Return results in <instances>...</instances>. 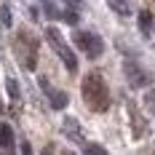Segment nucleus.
I'll use <instances>...</instances> for the list:
<instances>
[{"label": "nucleus", "instance_id": "nucleus-7", "mask_svg": "<svg viewBox=\"0 0 155 155\" xmlns=\"http://www.w3.org/2000/svg\"><path fill=\"white\" fill-rule=\"evenodd\" d=\"M0 147L3 150H11L14 147V131L8 123H0Z\"/></svg>", "mask_w": 155, "mask_h": 155}, {"label": "nucleus", "instance_id": "nucleus-9", "mask_svg": "<svg viewBox=\"0 0 155 155\" xmlns=\"http://www.w3.org/2000/svg\"><path fill=\"white\" fill-rule=\"evenodd\" d=\"M139 30L144 32V35L153 30V14H150V11H142L139 14Z\"/></svg>", "mask_w": 155, "mask_h": 155}, {"label": "nucleus", "instance_id": "nucleus-15", "mask_svg": "<svg viewBox=\"0 0 155 155\" xmlns=\"http://www.w3.org/2000/svg\"><path fill=\"white\" fill-rule=\"evenodd\" d=\"M62 19L67 21V24H75V21H78V14H75V11H67V14H62Z\"/></svg>", "mask_w": 155, "mask_h": 155}, {"label": "nucleus", "instance_id": "nucleus-14", "mask_svg": "<svg viewBox=\"0 0 155 155\" xmlns=\"http://www.w3.org/2000/svg\"><path fill=\"white\" fill-rule=\"evenodd\" d=\"M8 94H11L14 102H19V86H16V80H8Z\"/></svg>", "mask_w": 155, "mask_h": 155}, {"label": "nucleus", "instance_id": "nucleus-1", "mask_svg": "<svg viewBox=\"0 0 155 155\" xmlns=\"http://www.w3.org/2000/svg\"><path fill=\"white\" fill-rule=\"evenodd\" d=\"M80 91H83V102L94 112H104L110 107V88H107V83H104V78H102V72L91 70L88 75L83 78Z\"/></svg>", "mask_w": 155, "mask_h": 155}, {"label": "nucleus", "instance_id": "nucleus-6", "mask_svg": "<svg viewBox=\"0 0 155 155\" xmlns=\"http://www.w3.org/2000/svg\"><path fill=\"white\" fill-rule=\"evenodd\" d=\"M40 86H43V91L48 94V102H51V107H54V110H64V107H67V94H64V91L51 88V83H48L46 78H40Z\"/></svg>", "mask_w": 155, "mask_h": 155}, {"label": "nucleus", "instance_id": "nucleus-5", "mask_svg": "<svg viewBox=\"0 0 155 155\" xmlns=\"http://www.w3.org/2000/svg\"><path fill=\"white\" fill-rule=\"evenodd\" d=\"M123 72H126L128 83H131L134 88H144V86L150 83V75H147L137 62H126V64H123Z\"/></svg>", "mask_w": 155, "mask_h": 155}, {"label": "nucleus", "instance_id": "nucleus-8", "mask_svg": "<svg viewBox=\"0 0 155 155\" xmlns=\"http://www.w3.org/2000/svg\"><path fill=\"white\" fill-rule=\"evenodd\" d=\"M107 3H110V8L118 16H128L131 14V3H128V0H107Z\"/></svg>", "mask_w": 155, "mask_h": 155}, {"label": "nucleus", "instance_id": "nucleus-3", "mask_svg": "<svg viewBox=\"0 0 155 155\" xmlns=\"http://www.w3.org/2000/svg\"><path fill=\"white\" fill-rule=\"evenodd\" d=\"M14 48H16V54H19V59H21V64L27 70H35V64H38V40L32 38L30 32H19Z\"/></svg>", "mask_w": 155, "mask_h": 155}, {"label": "nucleus", "instance_id": "nucleus-18", "mask_svg": "<svg viewBox=\"0 0 155 155\" xmlns=\"http://www.w3.org/2000/svg\"><path fill=\"white\" fill-rule=\"evenodd\" d=\"M64 155H75V153H64Z\"/></svg>", "mask_w": 155, "mask_h": 155}, {"label": "nucleus", "instance_id": "nucleus-17", "mask_svg": "<svg viewBox=\"0 0 155 155\" xmlns=\"http://www.w3.org/2000/svg\"><path fill=\"white\" fill-rule=\"evenodd\" d=\"M64 3H67L72 11H78V8H80V0H64Z\"/></svg>", "mask_w": 155, "mask_h": 155}, {"label": "nucleus", "instance_id": "nucleus-10", "mask_svg": "<svg viewBox=\"0 0 155 155\" xmlns=\"http://www.w3.org/2000/svg\"><path fill=\"white\" fill-rule=\"evenodd\" d=\"M64 131H70V137H72L75 142L83 139V137H80V131H78V123L72 120V118H67V120H64Z\"/></svg>", "mask_w": 155, "mask_h": 155}, {"label": "nucleus", "instance_id": "nucleus-13", "mask_svg": "<svg viewBox=\"0 0 155 155\" xmlns=\"http://www.w3.org/2000/svg\"><path fill=\"white\" fill-rule=\"evenodd\" d=\"M0 19H3V24H5V27H11V8H8V5H3V8H0Z\"/></svg>", "mask_w": 155, "mask_h": 155}, {"label": "nucleus", "instance_id": "nucleus-12", "mask_svg": "<svg viewBox=\"0 0 155 155\" xmlns=\"http://www.w3.org/2000/svg\"><path fill=\"white\" fill-rule=\"evenodd\" d=\"M40 3H43V8H46V16H48V19H56V16H59L56 5H54L51 0H40Z\"/></svg>", "mask_w": 155, "mask_h": 155}, {"label": "nucleus", "instance_id": "nucleus-4", "mask_svg": "<svg viewBox=\"0 0 155 155\" xmlns=\"http://www.w3.org/2000/svg\"><path fill=\"white\" fill-rule=\"evenodd\" d=\"M75 43H78V48H80L88 59H99V56L104 54V40H102L96 32L78 30V32H75Z\"/></svg>", "mask_w": 155, "mask_h": 155}, {"label": "nucleus", "instance_id": "nucleus-2", "mask_svg": "<svg viewBox=\"0 0 155 155\" xmlns=\"http://www.w3.org/2000/svg\"><path fill=\"white\" fill-rule=\"evenodd\" d=\"M46 40L51 43V48H54V51L59 54V59L64 62V67H67L70 72H75V70H78V56L72 54V48L64 43L62 32L56 30V27H48V30H46Z\"/></svg>", "mask_w": 155, "mask_h": 155}, {"label": "nucleus", "instance_id": "nucleus-11", "mask_svg": "<svg viewBox=\"0 0 155 155\" xmlns=\"http://www.w3.org/2000/svg\"><path fill=\"white\" fill-rule=\"evenodd\" d=\"M83 155H107V150H104L102 144H96V142H88V144L83 147Z\"/></svg>", "mask_w": 155, "mask_h": 155}, {"label": "nucleus", "instance_id": "nucleus-16", "mask_svg": "<svg viewBox=\"0 0 155 155\" xmlns=\"http://www.w3.org/2000/svg\"><path fill=\"white\" fill-rule=\"evenodd\" d=\"M21 155H32V147H30V142H21Z\"/></svg>", "mask_w": 155, "mask_h": 155}]
</instances>
